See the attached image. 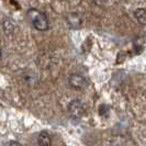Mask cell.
Returning <instances> with one entry per match:
<instances>
[{
  "label": "cell",
  "mask_w": 146,
  "mask_h": 146,
  "mask_svg": "<svg viewBox=\"0 0 146 146\" xmlns=\"http://www.w3.org/2000/svg\"><path fill=\"white\" fill-rule=\"evenodd\" d=\"M30 20L32 22L33 27L38 31H46L50 28V23L46 18V15L43 12L38 11L36 9H30L28 11Z\"/></svg>",
  "instance_id": "1"
},
{
  "label": "cell",
  "mask_w": 146,
  "mask_h": 146,
  "mask_svg": "<svg viewBox=\"0 0 146 146\" xmlns=\"http://www.w3.org/2000/svg\"><path fill=\"white\" fill-rule=\"evenodd\" d=\"M68 111L69 114L74 117V119H81L86 114V110L84 107V103L80 100H73L68 104Z\"/></svg>",
  "instance_id": "2"
},
{
  "label": "cell",
  "mask_w": 146,
  "mask_h": 146,
  "mask_svg": "<svg viewBox=\"0 0 146 146\" xmlns=\"http://www.w3.org/2000/svg\"><path fill=\"white\" fill-rule=\"evenodd\" d=\"M68 84L73 89L76 90H82L88 86L87 79L79 74H72L68 77Z\"/></svg>",
  "instance_id": "3"
},
{
  "label": "cell",
  "mask_w": 146,
  "mask_h": 146,
  "mask_svg": "<svg viewBox=\"0 0 146 146\" xmlns=\"http://www.w3.org/2000/svg\"><path fill=\"white\" fill-rule=\"evenodd\" d=\"M67 21L69 23V25L73 29H79L82 24V19L78 13L76 12H72L67 15Z\"/></svg>",
  "instance_id": "4"
},
{
  "label": "cell",
  "mask_w": 146,
  "mask_h": 146,
  "mask_svg": "<svg viewBox=\"0 0 146 146\" xmlns=\"http://www.w3.org/2000/svg\"><path fill=\"white\" fill-rule=\"evenodd\" d=\"M51 143H52L51 136H50V134L47 132L43 131L38 134V139H37V144L38 145L48 146L51 145Z\"/></svg>",
  "instance_id": "5"
},
{
  "label": "cell",
  "mask_w": 146,
  "mask_h": 146,
  "mask_svg": "<svg viewBox=\"0 0 146 146\" xmlns=\"http://www.w3.org/2000/svg\"><path fill=\"white\" fill-rule=\"evenodd\" d=\"M134 15L136 18V20L143 24V25H146V10L143 9V8H139L134 11Z\"/></svg>",
  "instance_id": "6"
},
{
  "label": "cell",
  "mask_w": 146,
  "mask_h": 146,
  "mask_svg": "<svg viewBox=\"0 0 146 146\" xmlns=\"http://www.w3.org/2000/svg\"><path fill=\"white\" fill-rule=\"evenodd\" d=\"M8 144H9V145H18V146L21 145V144H20L19 142H15V141H11V142H9Z\"/></svg>",
  "instance_id": "7"
},
{
  "label": "cell",
  "mask_w": 146,
  "mask_h": 146,
  "mask_svg": "<svg viewBox=\"0 0 146 146\" xmlns=\"http://www.w3.org/2000/svg\"><path fill=\"white\" fill-rule=\"evenodd\" d=\"M2 57V51H1V48H0V59Z\"/></svg>",
  "instance_id": "8"
}]
</instances>
